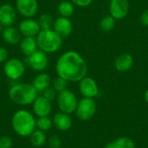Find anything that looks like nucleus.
<instances>
[{
	"label": "nucleus",
	"mask_w": 148,
	"mask_h": 148,
	"mask_svg": "<svg viewBox=\"0 0 148 148\" xmlns=\"http://www.w3.org/2000/svg\"><path fill=\"white\" fill-rule=\"evenodd\" d=\"M96 108V103L93 98L84 97L78 101L75 112L79 120L82 121H88L95 116Z\"/></svg>",
	"instance_id": "6"
},
{
	"label": "nucleus",
	"mask_w": 148,
	"mask_h": 148,
	"mask_svg": "<svg viewBox=\"0 0 148 148\" xmlns=\"http://www.w3.org/2000/svg\"><path fill=\"white\" fill-rule=\"evenodd\" d=\"M16 10L10 3L0 5V24L3 27L13 26L16 20Z\"/></svg>",
	"instance_id": "11"
},
{
	"label": "nucleus",
	"mask_w": 148,
	"mask_h": 148,
	"mask_svg": "<svg viewBox=\"0 0 148 148\" xmlns=\"http://www.w3.org/2000/svg\"><path fill=\"white\" fill-rule=\"evenodd\" d=\"M38 96L37 91L32 84L16 83L9 90V98L16 105L28 106L33 103Z\"/></svg>",
	"instance_id": "3"
},
{
	"label": "nucleus",
	"mask_w": 148,
	"mask_h": 148,
	"mask_svg": "<svg viewBox=\"0 0 148 148\" xmlns=\"http://www.w3.org/2000/svg\"><path fill=\"white\" fill-rule=\"evenodd\" d=\"M38 23L39 26L42 29H52L55 23V19L52 15L49 13H44L39 16L38 19Z\"/></svg>",
	"instance_id": "23"
},
{
	"label": "nucleus",
	"mask_w": 148,
	"mask_h": 148,
	"mask_svg": "<svg viewBox=\"0 0 148 148\" xmlns=\"http://www.w3.org/2000/svg\"><path fill=\"white\" fill-rule=\"evenodd\" d=\"M51 83H52V80L50 75L42 72L35 77L32 85L35 88V89L37 91V93H42L46 88L51 86Z\"/></svg>",
	"instance_id": "19"
},
{
	"label": "nucleus",
	"mask_w": 148,
	"mask_h": 148,
	"mask_svg": "<svg viewBox=\"0 0 148 148\" xmlns=\"http://www.w3.org/2000/svg\"><path fill=\"white\" fill-rule=\"evenodd\" d=\"M36 118L32 113L26 109H19L11 118L13 131L21 137H29L36 130Z\"/></svg>",
	"instance_id": "2"
},
{
	"label": "nucleus",
	"mask_w": 148,
	"mask_h": 148,
	"mask_svg": "<svg viewBox=\"0 0 148 148\" xmlns=\"http://www.w3.org/2000/svg\"><path fill=\"white\" fill-rule=\"evenodd\" d=\"M29 137L31 145L35 147H41L47 142V136L45 132H42L39 129H36Z\"/></svg>",
	"instance_id": "21"
},
{
	"label": "nucleus",
	"mask_w": 148,
	"mask_h": 148,
	"mask_svg": "<svg viewBox=\"0 0 148 148\" xmlns=\"http://www.w3.org/2000/svg\"><path fill=\"white\" fill-rule=\"evenodd\" d=\"M49 147L50 148H61L62 145V138L58 135H51L49 138Z\"/></svg>",
	"instance_id": "28"
},
{
	"label": "nucleus",
	"mask_w": 148,
	"mask_h": 148,
	"mask_svg": "<svg viewBox=\"0 0 148 148\" xmlns=\"http://www.w3.org/2000/svg\"><path fill=\"white\" fill-rule=\"evenodd\" d=\"M36 38L38 49L47 54L58 51L63 43V38L61 37L53 29H42Z\"/></svg>",
	"instance_id": "4"
},
{
	"label": "nucleus",
	"mask_w": 148,
	"mask_h": 148,
	"mask_svg": "<svg viewBox=\"0 0 148 148\" xmlns=\"http://www.w3.org/2000/svg\"><path fill=\"white\" fill-rule=\"evenodd\" d=\"M70 2L79 7H87L92 3L93 0H70Z\"/></svg>",
	"instance_id": "32"
},
{
	"label": "nucleus",
	"mask_w": 148,
	"mask_h": 148,
	"mask_svg": "<svg viewBox=\"0 0 148 148\" xmlns=\"http://www.w3.org/2000/svg\"><path fill=\"white\" fill-rule=\"evenodd\" d=\"M53 127H55L57 130L62 132H66L69 130L72 127V119L69 114L59 112L56 114L52 119Z\"/></svg>",
	"instance_id": "16"
},
{
	"label": "nucleus",
	"mask_w": 148,
	"mask_h": 148,
	"mask_svg": "<svg viewBox=\"0 0 148 148\" xmlns=\"http://www.w3.org/2000/svg\"><path fill=\"white\" fill-rule=\"evenodd\" d=\"M57 94L58 93L52 87H49L42 92V96L47 100H49V101H52L57 97Z\"/></svg>",
	"instance_id": "29"
},
{
	"label": "nucleus",
	"mask_w": 148,
	"mask_h": 148,
	"mask_svg": "<svg viewBox=\"0 0 148 148\" xmlns=\"http://www.w3.org/2000/svg\"><path fill=\"white\" fill-rule=\"evenodd\" d=\"M18 29L23 36H32L36 37L41 31V28L37 21L33 18L23 19L18 26Z\"/></svg>",
	"instance_id": "13"
},
{
	"label": "nucleus",
	"mask_w": 148,
	"mask_h": 148,
	"mask_svg": "<svg viewBox=\"0 0 148 148\" xmlns=\"http://www.w3.org/2000/svg\"><path fill=\"white\" fill-rule=\"evenodd\" d=\"M2 31H3V26L0 24V34H2Z\"/></svg>",
	"instance_id": "36"
},
{
	"label": "nucleus",
	"mask_w": 148,
	"mask_h": 148,
	"mask_svg": "<svg viewBox=\"0 0 148 148\" xmlns=\"http://www.w3.org/2000/svg\"><path fill=\"white\" fill-rule=\"evenodd\" d=\"M140 22L143 25L145 26H148V9L147 10H145L143 12V14L141 15L140 17Z\"/></svg>",
	"instance_id": "33"
},
{
	"label": "nucleus",
	"mask_w": 148,
	"mask_h": 148,
	"mask_svg": "<svg viewBox=\"0 0 148 148\" xmlns=\"http://www.w3.org/2000/svg\"><path fill=\"white\" fill-rule=\"evenodd\" d=\"M32 110L37 117L49 116L52 111L51 101L44 98L42 95H38L32 103Z\"/></svg>",
	"instance_id": "12"
},
{
	"label": "nucleus",
	"mask_w": 148,
	"mask_h": 148,
	"mask_svg": "<svg viewBox=\"0 0 148 148\" xmlns=\"http://www.w3.org/2000/svg\"><path fill=\"white\" fill-rule=\"evenodd\" d=\"M52 127H53L52 119H50L49 116L38 117V119L36 121V127L42 132H47L50 130Z\"/></svg>",
	"instance_id": "24"
},
{
	"label": "nucleus",
	"mask_w": 148,
	"mask_h": 148,
	"mask_svg": "<svg viewBox=\"0 0 148 148\" xmlns=\"http://www.w3.org/2000/svg\"><path fill=\"white\" fill-rule=\"evenodd\" d=\"M100 26L103 31L109 32V31L113 30L115 26V19L111 15L107 16L101 20Z\"/></svg>",
	"instance_id": "25"
},
{
	"label": "nucleus",
	"mask_w": 148,
	"mask_h": 148,
	"mask_svg": "<svg viewBox=\"0 0 148 148\" xmlns=\"http://www.w3.org/2000/svg\"><path fill=\"white\" fill-rule=\"evenodd\" d=\"M57 76H60L69 82H79L86 76L88 66L82 56L75 51H67L57 60L56 64Z\"/></svg>",
	"instance_id": "1"
},
{
	"label": "nucleus",
	"mask_w": 148,
	"mask_h": 148,
	"mask_svg": "<svg viewBox=\"0 0 148 148\" xmlns=\"http://www.w3.org/2000/svg\"><path fill=\"white\" fill-rule=\"evenodd\" d=\"M53 29L62 38L70 36L73 30V24L69 18L59 16L55 20Z\"/></svg>",
	"instance_id": "15"
},
{
	"label": "nucleus",
	"mask_w": 148,
	"mask_h": 148,
	"mask_svg": "<svg viewBox=\"0 0 148 148\" xmlns=\"http://www.w3.org/2000/svg\"><path fill=\"white\" fill-rule=\"evenodd\" d=\"M109 10L114 19H122L128 14L129 3L127 0H111Z\"/></svg>",
	"instance_id": "14"
},
{
	"label": "nucleus",
	"mask_w": 148,
	"mask_h": 148,
	"mask_svg": "<svg viewBox=\"0 0 148 148\" xmlns=\"http://www.w3.org/2000/svg\"><path fill=\"white\" fill-rule=\"evenodd\" d=\"M68 84H69V82L60 76H57L56 79H54L52 81V88L57 92V93H60L65 89H67L68 88Z\"/></svg>",
	"instance_id": "27"
},
{
	"label": "nucleus",
	"mask_w": 148,
	"mask_h": 148,
	"mask_svg": "<svg viewBox=\"0 0 148 148\" xmlns=\"http://www.w3.org/2000/svg\"><path fill=\"white\" fill-rule=\"evenodd\" d=\"M16 11L25 18H32L38 11L37 0H16Z\"/></svg>",
	"instance_id": "9"
},
{
	"label": "nucleus",
	"mask_w": 148,
	"mask_h": 148,
	"mask_svg": "<svg viewBox=\"0 0 148 148\" xmlns=\"http://www.w3.org/2000/svg\"><path fill=\"white\" fill-rule=\"evenodd\" d=\"M115 148H136L134 140L127 137H121L114 141Z\"/></svg>",
	"instance_id": "26"
},
{
	"label": "nucleus",
	"mask_w": 148,
	"mask_h": 148,
	"mask_svg": "<svg viewBox=\"0 0 148 148\" xmlns=\"http://www.w3.org/2000/svg\"><path fill=\"white\" fill-rule=\"evenodd\" d=\"M104 148H115L114 144V141H113V142H110V143H108V144H107Z\"/></svg>",
	"instance_id": "34"
},
{
	"label": "nucleus",
	"mask_w": 148,
	"mask_h": 148,
	"mask_svg": "<svg viewBox=\"0 0 148 148\" xmlns=\"http://www.w3.org/2000/svg\"><path fill=\"white\" fill-rule=\"evenodd\" d=\"M79 90L86 98H95L99 94V88L96 82L88 76L83 77L79 82Z\"/></svg>",
	"instance_id": "10"
},
{
	"label": "nucleus",
	"mask_w": 148,
	"mask_h": 148,
	"mask_svg": "<svg viewBox=\"0 0 148 148\" xmlns=\"http://www.w3.org/2000/svg\"><path fill=\"white\" fill-rule=\"evenodd\" d=\"M56 101L60 112L68 114H71L75 111L78 103L76 95L68 88L57 94Z\"/></svg>",
	"instance_id": "5"
},
{
	"label": "nucleus",
	"mask_w": 148,
	"mask_h": 148,
	"mask_svg": "<svg viewBox=\"0 0 148 148\" xmlns=\"http://www.w3.org/2000/svg\"><path fill=\"white\" fill-rule=\"evenodd\" d=\"M145 100H146V102L148 104V88L145 93Z\"/></svg>",
	"instance_id": "35"
},
{
	"label": "nucleus",
	"mask_w": 148,
	"mask_h": 148,
	"mask_svg": "<svg viewBox=\"0 0 148 148\" xmlns=\"http://www.w3.org/2000/svg\"><path fill=\"white\" fill-rule=\"evenodd\" d=\"M3 73L10 80L16 81L24 75L25 65L20 59H8L3 65Z\"/></svg>",
	"instance_id": "7"
},
{
	"label": "nucleus",
	"mask_w": 148,
	"mask_h": 148,
	"mask_svg": "<svg viewBox=\"0 0 148 148\" xmlns=\"http://www.w3.org/2000/svg\"><path fill=\"white\" fill-rule=\"evenodd\" d=\"M9 58V52L4 47H0V63H4Z\"/></svg>",
	"instance_id": "31"
},
{
	"label": "nucleus",
	"mask_w": 148,
	"mask_h": 148,
	"mask_svg": "<svg viewBox=\"0 0 148 148\" xmlns=\"http://www.w3.org/2000/svg\"><path fill=\"white\" fill-rule=\"evenodd\" d=\"M13 146V140L9 136H0V148H11Z\"/></svg>",
	"instance_id": "30"
},
{
	"label": "nucleus",
	"mask_w": 148,
	"mask_h": 148,
	"mask_svg": "<svg viewBox=\"0 0 148 148\" xmlns=\"http://www.w3.org/2000/svg\"><path fill=\"white\" fill-rule=\"evenodd\" d=\"M134 64V58L130 54L125 53L120 55L114 62L115 69L120 72H127L128 71Z\"/></svg>",
	"instance_id": "20"
},
{
	"label": "nucleus",
	"mask_w": 148,
	"mask_h": 148,
	"mask_svg": "<svg viewBox=\"0 0 148 148\" xmlns=\"http://www.w3.org/2000/svg\"><path fill=\"white\" fill-rule=\"evenodd\" d=\"M75 10L74 3L70 1H62L57 6V11L60 15V16L68 17L69 18Z\"/></svg>",
	"instance_id": "22"
},
{
	"label": "nucleus",
	"mask_w": 148,
	"mask_h": 148,
	"mask_svg": "<svg viewBox=\"0 0 148 148\" xmlns=\"http://www.w3.org/2000/svg\"><path fill=\"white\" fill-rule=\"evenodd\" d=\"M19 45L22 53L26 56L32 55L38 49L36 38L32 36H23L21 39Z\"/></svg>",
	"instance_id": "18"
},
{
	"label": "nucleus",
	"mask_w": 148,
	"mask_h": 148,
	"mask_svg": "<svg viewBox=\"0 0 148 148\" xmlns=\"http://www.w3.org/2000/svg\"><path fill=\"white\" fill-rule=\"evenodd\" d=\"M1 35L3 41L10 45L18 44L22 39V35L19 29L13 26L4 27V29H3Z\"/></svg>",
	"instance_id": "17"
},
{
	"label": "nucleus",
	"mask_w": 148,
	"mask_h": 148,
	"mask_svg": "<svg viewBox=\"0 0 148 148\" xmlns=\"http://www.w3.org/2000/svg\"><path fill=\"white\" fill-rule=\"evenodd\" d=\"M27 63L29 67L36 72L44 71L49 65V57L47 53L37 49L32 55L27 56Z\"/></svg>",
	"instance_id": "8"
}]
</instances>
